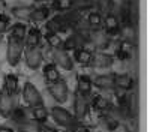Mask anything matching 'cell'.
<instances>
[{"mask_svg": "<svg viewBox=\"0 0 150 132\" xmlns=\"http://www.w3.org/2000/svg\"><path fill=\"white\" fill-rule=\"evenodd\" d=\"M24 53V44L23 41L14 39L9 36V41H8V50H6V59H8V63L11 66H17L21 60V56Z\"/></svg>", "mask_w": 150, "mask_h": 132, "instance_id": "cell-1", "label": "cell"}, {"mask_svg": "<svg viewBox=\"0 0 150 132\" xmlns=\"http://www.w3.org/2000/svg\"><path fill=\"white\" fill-rule=\"evenodd\" d=\"M50 114H51L53 120L57 125L63 126V128H68V129H71L75 123L78 122L74 114H71L68 110H65V108H62V107H53Z\"/></svg>", "mask_w": 150, "mask_h": 132, "instance_id": "cell-2", "label": "cell"}, {"mask_svg": "<svg viewBox=\"0 0 150 132\" xmlns=\"http://www.w3.org/2000/svg\"><path fill=\"white\" fill-rule=\"evenodd\" d=\"M48 92L50 95L53 96V99L59 104H65L68 101V96H69V89H68V84L65 80H59L54 83H48Z\"/></svg>", "mask_w": 150, "mask_h": 132, "instance_id": "cell-3", "label": "cell"}, {"mask_svg": "<svg viewBox=\"0 0 150 132\" xmlns=\"http://www.w3.org/2000/svg\"><path fill=\"white\" fill-rule=\"evenodd\" d=\"M87 44H92L98 50H107L110 45V35H107L104 30L96 29L87 32Z\"/></svg>", "mask_w": 150, "mask_h": 132, "instance_id": "cell-4", "label": "cell"}, {"mask_svg": "<svg viewBox=\"0 0 150 132\" xmlns=\"http://www.w3.org/2000/svg\"><path fill=\"white\" fill-rule=\"evenodd\" d=\"M23 98L30 108L38 107V105H44L42 95L39 93V90H38L32 83H26L23 86Z\"/></svg>", "mask_w": 150, "mask_h": 132, "instance_id": "cell-5", "label": "cell"}, {"mask_svg": "<svg viewBox=\"0 0 150 132\" xmlns=\"http://www.w3.org/2000/svg\"><path fill=\"white\" fill-rule=\"evenodd\" d=\"M89 99H87V96L81 95V93H75V98H74V111H75V119L78 120H83L87 114H89Z\"/></svg>", "mask_w": 150, "mask_h": 132, "instance_id": "cell-6", "label": "cell"}, {"mask_svg": "<svg viewBox=\"0 0 150 132\" xmlns=\"http://www.w3.org/2000/svg\"><path fill=\"white\" fill-rule=\"evenodd\" d=\"M18 105L17 96H12L9 93H6L5 90H2L0 93V116L2 117H9L12 110Z\"/></svg>", "mask_w": 150, "mask_h": 132, "instance_id": "cell-7", "label": "cell"}, {"mask_svg": "<svg viewBox=\"0 0 150 132\" xmlns=\"http://www.w3.org/2000/svg\"><path fill=\"white\" fill-rule=\"evenodd\" d=\"M53 60H54V65L62 68V69H66V71H72L74 69V60L69 56L68 51L62 50H53Z\"/></svg>", "mask_w": 150, "mask_h": 132, "instance_id": "cell-8", "label": "cell"}, {"mask_svg": "<svg viewBox=\"0 0 150 132\" xmlns=\"http://www.w3.org/2000/svg\"><path fill=\"white\" fill-rule=\"evenodd\" d=\"M71 29V24L68 23V20L65 18V15H56L53 18H50L47 21V30L53 32V33H65Z\"/></svg>", "mask_w": 150, "mask_h": 132, "instance_id": "cell-9", "label": "cell"}, {"mask_svg": "<svg viewBox=\"0 0 150 132\" xmlns=\"http://www.w3.org/2000/svg\"><path fill=\"white\" fill-rule=\"evenodd\" d=\"M24 59H26V65L30 69L36 71L41 68L44 56H42L39 48H30V50H26V53H24Z\"/></svg>", "mask_w": 150, "mask_h": 132, "instance_id": "cell-10", "label": "cell"}, {"mask_svg": "<svg viewBox=\"0 0 150 132\" xmlns=\"http://www.w3.org/2000/svg\"><path fill=\"white\" fill-rule=\"evenodd\" d=\"M112 63H114V57H112L111 54L98 53V54H93L89 65L92 68H96V69H108V68L112 66Z\"/></svg>", "mask_w": 150, "mask_h": 132, "instance_id": "cell-11", "label": "cell"}, {"mask_svg": "<svg viewBox=\"0 0 150 132\" xmlns=\"http://www.w3.org/2000/svg\"><path fill=\"white\" fill-rule=\"evenodd\" d=\"M102 24H104V27H105V33L107 35H116V33H119L120 26H122L120 18L117 15H114V14L104 15Z\"/></svg>", "mask_w": 150, "mask_h": 132, "instance_id": "cell-12", "label": "cell"}, {"mask_svg": "<svg viewBox=\"0 0 150 132\" xmlns=\"http://www.w3.org/2000/svg\"><path fill=\"white\" fill-rule=\"evenodd\" d=\"M41 39H42V35L39 32V29H30L26 35V38H24L23 44H24V48L26 50H30V48H38L41 44Z\"/></svg>", "mask_w": 150, "mask_h": 132, "instance_id": "cell-13", "label": "cell"}, {"mask_svg": "<svg viewBox=\"0 0 150 132\" xmlns=\"http://www.w3.org/2000/svg\"><path fill=\"white\" fill-rule=\"evenodd\" d=\"M84 39L80 36V33H74L71 36H68L66 41H63V44H62V50H65V51H75L77 48L80 47H84Z\"/></svg>", "mask_w": 150, "mask_h": 132, "instance_id": "cell-14", "label": "cell"}, {"mask_svg": "<svg viewBox=\"0 0 150 132\" xmlns=\"http://www.w3.org/2000/svg\"><path fill=\"white\" fill-rule=\"evenodd\" d=\"M93 86L101 89V90H111L114 89V75L105 74V75H98L95 80H92Z\"/></svg>", "mask_w": 150, "mask_h": 132, "instance_id": "cell-15", "label": "cell"}, {"mask_svg": "<svg viewBox=\"0 0 150 132\" xmlns=\"http://www.w3.org/2000/svg\"><path fill=\"white\" fill-rule=\"evenodd\" d=\"M114 87L128 92L134 87V78L129 74H116L114 75Z\"/></svg>", "mask_w": 150, "mask_h": 132, "instance_id": "cell-16", "label": "cell"}, {"mask_svg": "<svg viewBox=\"0 0 150 132\" xmlns=\"http://www.w3.org/2000/svg\"><path fill=\"white\" fill-rule=\"evenodd\" d=\"M119 33L123 36V41H126V42L135 45V39H137V26H134V24H131V23L122 24Z\"/></svg>", "mask_w": 150, "mask_h": 132, "instance_id": "cell-17", "label": "cell"}, {"mask_svg": "<svg viewBox=\"0 0 150 132\" xmlns=\"http://www.w3.org/2000/svg\"><path fill=\"white\" fill-rule=\"evenodd\" d=\"M93 57V53L90 50H87L86 47H80L77 48V50L74 51V62H77L80 65H89L90 63V60Z\"/></svg>", "mask_w": 150, "mask_h": 132, "instance_id": "cell-18", "label": "cell"}, {"mask_svg": "<svg viewBox=\"0 0 150 132\" xmlns=\"http://www.w3.org/2000/svg\"><path fill=\"white\" fill-rule=\"evenodd\" d=\"M92 89H93V83H92V78L87 77V75H80L77 78V92L84 95V96H89L92 93Z\"/></svg>", "mask_w": 150, "mask_h": 132, "instance_id": "cell-19", "label": "cell"}, {"mask_svg": "<svg viewBox=\"0 0 150 132\" xmlns=\"http://www.w3.org/2000/svg\"><path fill=\"white\" fill-rule=\"evenodd\" d=\"M35 6H30V5H21V6H15L12 8V15H14L17 20H23V21H27L30 20L32 17V12H33Z\"/></svg>", "mask_w": 150, "mask_h": 132, "instance_id": "cell-20", "label": "cell"}, {"mask_svg": "<svg viewBox=\"0 0 150 132\" xmlns=\"http://www.w3.org/2000/svg\"><path fill=\"white\" fill-rule=\"evenodd\" d=\"M3 90L12 96H17L18 93V77L14 74H8L5 77V84H3Z\"/></svg>", "mask_w": 150, "mask_h": 132, "instance_id": "cell-21", "label": "cell"}, {"mask_svg": "<svg viewBox=\"0 0 150 132\" xmlns=\"http://www.w3.org/2000/svg\"><path fill=\"white\" fill-rule=\"evenodd\" d=\"M9 117L12 119V122H14L15 125H20V123H24V122H27V120H30L27 110L24 107H20V105H17L14 110H12Z\"/></svg>", "mask_w": 150, "mask_h": 132, "instance_id": "cell-22", "label": "cell"}, {"mask_svg": "<svg viewBox=\"0 0 150 132\" xmlns=\"http://www.w3.org/2000/svg\"><path fill=\"white\" fill-rule=\"evenodd\" d=\"M90 105H92L93 110H96V111H99V113H107L110 108H111L110 101H108L107 98H104V96H99V95H98V96H93Z\"/></svg>", "mask_w": 150, "mask_h": 132, "instance_id": "cell-23", "label": "cell"}, {"mask_svg": "<svg viewBox=\"0 0 150 132\" xmlns=\"http://www.w3.org/2000/svg\"><path fill=\"white\" fill-rule=\"evenodd\" d=\"M132 48H134L132 44H129V42H126V41H122L120 45H119V48H117V53H116L117 59L122 60V62H126V60H129L131 56H132Z\"/></svg>", "mask_w": 150, "mask_h": 132, "instance_id": "cell-24", "label": "cell"}, {"mask_svg": "<svg viewBox=\"0 0 150 132\" xmlns=\"http://www.w3.org/2000/svg\"><path fill=\"white\" fill-rule=\"evenodd\" d=\"M48 108H45V105H38V107H32V117L36 123H45L48 120Z\"/></svg>", "mask_w": 150, "mask_h": 132, "instance_id": "cell-25", "label": "cell"}, {"mask_svg": "<svg viewBox=\"0 0 150 132\" xmlns=\"http://www.w3.org/2000/svg\"><path fill=\"white\" fill-rule=\"evenodd\" d=\"M44 77L48 83H54L60 80V72L54 63H47L44 66Z\"/></svg>", "mask_w": 150, "mask_h": 132, "instance_id": "cell-26", "label": "cell"}, {"mask_svg": "<svg viewBox=\"0 0 150 132\" xmlns=\"http://www.w3.org/2000/svg\"><path fill=\"white\" fill-rule=\"evenodd\" d=\"M48 17H50V8L48 6H38L33 9L30 20L35 23H42V21H47Z\"/></svg>", "mask_w": 150, "mask_h": 132, "instance_id": "cell-27", "label": "cell"}, {"mask_svg": "<svg viewBox=\"0 0 150 132\" xmlns=\"http://www.w3.org/2000/svg\"><path fill=\"white\" fill-rule=\"evenodd\" d=\"M102 20H104V17L99 14V12H89V15H87V18H86L87 27H89L90 30L101 29V26H102Z\"/></svg>", "mask_w": 150, "mask_h": 132, "instance_id": "cell-28", "label": "cell"}, {"mask_svg": "<svg viewBox=\"0 0 150 132\" xmlns=\"http://www.w3.org/2000/svg\"><path fill=\"white\" fill-rule=\"evenodd\" d=\"M26 35H27V27L24 26L23 23H17V24L12 26V29H11V38L18 39V41H24Z\"/></svg>", "mask_w": 150, "mask_h": 132, "instance_id": "cell-29", "label": "cell"}, {"mask_svg": "<svg viewBox=\"0 0 150 132\" xmlns=\"http://www.w3.org/2000/svg\"><path fill=\"white\" fill-rule=\"evenodd\" d=\"M95 5L98 8V12L102 17L108 15V14H112V8H114V2H112V0H96Z\"/></svg>", "mask_w": 150, "mask_h": 132, "instance_id": "cell-30", "label": "cell"}, {"mask_svg": "<svg viewBox=\"0 0 150 132\" xmlns=\"http://www.w3.org/2000/svg\"><path fill=\"white\" fill-rule=\"evenodd\" d=\"M45 41L53 50H59V48H62V44H63V39H62L57 33H53V32L45 33Z\"/></svg>", "mask_w": 150, "mask_h": 132, "instance_id": "cell-31", "label": "cell"}, {"mask_svg": "<svg viewBox=\"0 0 150 132\" xmlns=\"http://www.w3.org/2000/svg\"><path fill=\"white\" fill-rule=\"evenodd\" d=\"M93 6H95L93 0H72V11H78V12L90 11Z\"/></svg>", "mask_w": 150, "mask_h": 132, "instance_id": "cell-32", "label": "cell"}, {"mask_svg": "<svg viewBox=\"0 0 150 132\" xmlns=\"http://www.w3.org/2000/svg\"><path fill=\"white\" fill-rule=\"evenodd\" d=\"M128 107H129V117L134 119L138 116V98L135 93L128 95Z\"/></svg>", "mask_w": 150, "mask_h": 132, "instance_id": "cell-33", "label": "cell"}, {"mask_svg": "<svg viewBox=\"0 0 150 132\" xmlns=\"http://www.w3.org/2000/svg\"><path fill=\"white\" fill-rule=\"evenodd\" d=\"M39 126L41 123H36L35 120H27L24 123L17 125V129L18 132H39Z\"/></svg>", "mask_w": 150, "mask_h": 132, "instance_id": "cell-34", "label": "cell"}, {"mask_svg": "<svg viewBox=\"0 0 150 132\" xmlns=\"http://www.w3.org/2000/svg\"><path fill=\"white\" fill-rule=\"evenodd\" d=\"M53 8L59 12H69L72 11V0H53Z\"/></svg>", "mask_w": 150, "mask_h": 132, "instance_id": "cell-35", "label": "cell"}, {"mask_svg": "<svg viewBox=\"0 0 150 132\" xmlns=\"http://www.w3.org/2000/svg\"><path fill=\"white\" fill-rule=\"evenodd\" d=\"M119 113L122 117H129V107H128V95H122L120 98H119Z\"/></svg>", "mask_w": 150, "mask_h": 132, "instance_id": "cell-36", "label": "cell"}, {"mask_svg": "<svg viewBox=\"0 0 150 132\" xmlns=\"http://www.w3.org/2000/svg\"><path fill=\"white\" fill-rule=\"evenodd\" d=\"M11 27V20L6 14H0V35H3L5 32H8Z\"/></svg>", "mask_w": 150, "mask_h": 132, "instance_id": "cell-37", "label": "cell"}, {"mask_svg": "<svg viewBox=\"0 0 150 132\" xmlns=\"http://www.w3.org/2000/svg\"><path fill=\"white\" fill-rule=\"evenodd\" d=\"M71 132H90V129L87 128L86 125H83L81 122H77L71 128Z\"/></svg>", "mask_w": 150, "mask_h": 132, "instance_id": "cell-38", "label": "cell"}, {"mask_svg": "<svg viewBox=\"0 0 150 132\" xmlns=\"http://www.w3.org/2000/svg\"><path fill=\"white\" fill-rule=\"evenodd\" d=\"M39 132H57V131H56L54 128H50V126L41 123V126H39Z\"/></svg>", "mask_w": 150, "mask_h": 132, "instance_id": "cell-39", "label": "cell"}, {"mask_svg": "<svg viewBox=\"0 0 150 132\" xmlns=\"http://www.w3.org/2000/svg\"><path fill=\"white\" fill-rule=\"evenodd\" d=\"M0 132H15V131L9 126H0Z\"/></svg>", "mask_w": 150, "mask_h": 132, "instance_id": "cell-40", "label": "cell"}, {"mask_svg": "<svg viewBox=\"0 0 150 132\" xmlns=\"http://www.w3.org/2000/svg\"><path fill=\"white\" fill-rule=\"evenodd\" d=\"M2 41H3V35H0V44H2Z\"/></svg>", "mask_w": 150, "mask_h": 132, "instance_id": "cell-41", "label": "cell"}, {"mask_svg": "<svg viewBox=\"0 0 150 132\" xmlns=\"http://www.w3.org/2000/svg\"><path fill=\"white\" fill-rule=\"evenodd\" d=\"M0 2H2V0H0Z\"/></svg>", "mask_w": 150, "mask_h": 132, "instance_id": "cell-42", "label": "cell"}]
</instances>
